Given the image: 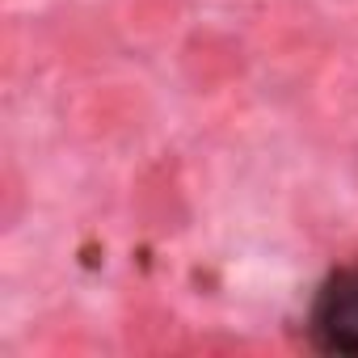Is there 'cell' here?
I'll use <instances>...</instances> for the list:
<instances>
[{
  "instance_id": "cell-1",
  "label": "cell",
  "mask_w": 358,
  "mask_h": 358,
  "mask_svg": "<svg viewBox=\"0 0 358 358\" xmlns=\"http://www.w3.org/2000/svg\"><path fill=\"white\" fill-rule=\"evenodd\" d=\"M131 207L143 232L152 236H169V232H182L190 220V203H186V186H182V169L177 160L160 156L152 160L131 186Z\"/></svg>"
},
{
  "instance_id": "cell-2",
  "label": "cell",
  "mask_w": 358,
  "mask_h": 358,
  "mask_svg": "<svg viewBox=\"0 0 358 358\" xmlns=\"http://www.w3.org/2000/svg\"><path fill=\"white\" fill-rule=\"evenodd\" d=\"M312 345L324 354H358V262L341 266L316 295Z\"/></svg>"
},
{
  "instance_id": "cell-3",
  "label": "cell",
  "mask_w": 358,
  "mask_h": 358,
  "mask_svg": "<svg viewBox=\"0 0 358 358\" xmlns=\"http://www.w3.org/2000/svg\"><path fill=\"white\" fill-rule=\"evenodd\" d=\"M177 68H182V76L199 93H220L245 76L249 55L224 30H194V34H186L182 51H177Z\"/></svg>"
},
{
  "instance_id": "cell-4",
  "label": "cell",
  "mask_w": 358,
  "mask_h": 358,
  "mask_svg": "<svg viewBox=\"0 0 358 358\" xmlns=\"http://www.w3.org/2000/svg\"><path fill=\"white\" fill-rule=\"evenodd\" d=\"M143 114H148V101L131 85H101L76 106V127L93 139H118L139 131Z\"/></svg>"
},
{
  "instance_id": "cell-5",
  "label": "cell",
  "mask_w": 358,
  "mask_h": 358,
  "mask_svg": "<svg viewBox=\"0 0 358 358\" xmlns=\"http://www.w3.org/2000/svg\"><path fill=\"white\" fill-rule=\"evenodd\" d=\"M173 329H177V320L164 312V308H152V303H143V308H135L131 316H127V345L131 350H139V354H160V350H177V341H173Z\"/></svg>"
},
{
  "instance_id": "cell-6",
  "label": "cell",
  "mask_w": 358,
  "mask_h": 358,
  "mask_svg": "<svg viewBox=\"0 0 358 358\" xmlns=\"http://www.w3.org/2000/svg\"><path fill=\"white\" fill-rule=\"evenodd\" d=\"M177 0H135L131 5V26H139V30H160L164 22H173L177 17Z\"/></svg>"
},
{
  "instance_id": "cell-7",
  "label": "cell",
  "mask_w": 358,
  "mask_h": 358,
  "mask_svg": "<svg viewBox=\"0 0 358 358\" xmlns=\"http://www.w3.org/2000/svg\"><path fill=\"white\" fill-rule=\"evenodd\" d=\"M17 207H22V182H17V173L13 169H5V224H13L17 220Z\"/></svg>"
}]
</instances>
